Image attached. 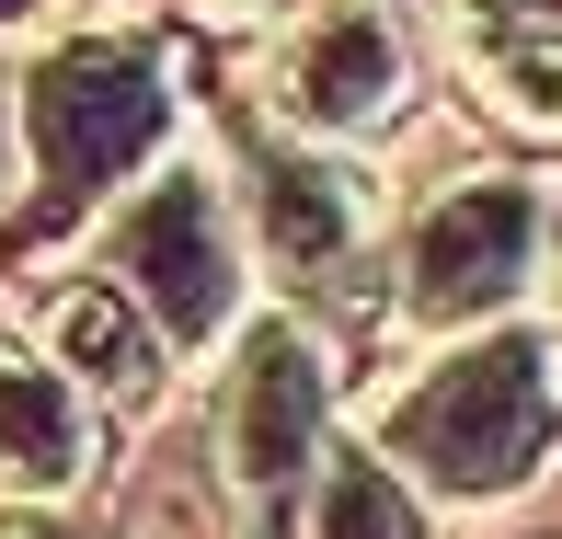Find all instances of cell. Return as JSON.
<instances>
[{"label":"cell","instance_id":"1","mask_svg":"<svg viewBox=\"0 0 562 539\" xmlns=\"http://www.w3.org/2000/svg\"><path fill=\"white\" fill-rule=\"evenodd\" d=\"M562 436V368L540 333L494 322L471 345H448L425 379H402V402L379 414V459L437 505H505L540 482Z\"/></svg>","mask_w":562,"mask_h":539},{"label":"cell","instance_id":"2","mask_svg":"<svg viewBox=\"0 0 562 539\" xmlns=\"http://www.w3.org/2000/svg\"><path fill=\"white\" fill-rule=\"evenodd\" d=\"M241 252L252 242L229 218V184L207 161H184V149L161 172H138L104 218V276L149 311L161 356H229L241 345V322H252V265Z\"/></svg>","mask_w":562,"mask_h":539},{"label":"cell","instance_id":"3","mask_svg":"<svg viewBox=\"0 0 562 539\" xmlns=\"http://www.w3.org/2000/svg\"><path fill=\"white\" fill-rule=\"evenodd\" d=\"M12 126H23V149L46 172V218H81V207H104L138 172L172 161L161 149L172 138V81L138 46L81 35V46H58V58H35L12 81Z\"/></svg>","mask_w":562,"mask_h":539},{"label":"cell","instance_id":"4","mask_svg":"<svg viewBox=\"0 0 562 539\" xmlns=\"http://www.w3.org/2000/svg\"><path fill=\"white\" fill-rule=\"evenodd\" d=\"M540 207L551 195L528 172H482V184H448L437 207L402 229V333L425 345H471L540 288Z\"/></svg>","mask_w":562,"mask_h":539},{"label":"cell","instance_id":"5","mask_svg":"<svg viewBox=\"0 0 562 539\" xmlns=\"http://www.w3.org/2000/svg\"><path fill=\"white\" fill-rule=\"evenodd\" d=\"M322 448H334V356H322L311 322H241V345H229V379H218V471L241 505H288L299 482L322 471Z\"/></svg>","mask_w":562,"mask_h":539},{"label":"cell","instance_id":"6","mask_svg":"<svg viewBox=\"0 0 562 539\" xmlns=\"http://www.w3.org/2000/svg\"><path fill=\"white\" fill-rule=\"evenodd\" d=\"M265 92L288 115V138H311V149L379 138L414 104V23H402V0H311L288 23V46H276Z\"/></svg>","mask_w":562,"mask_h":539},{"label":"cell","instance_id":"7","mask_svg":"<svg viewBox=\"0 0 562 539\" xmlns=\"http://www.w3.org/2000/svg\"><path fill=\"white\" fill-rule=\"evenodd\" d=\"M241 207H252V252H265L276 276H299V288H334L345 252L368 242V195H356V172L334 161V149H311V138H299V149L288 138L252 149Z\"/></svg>","mask_w":562,"mask_h":539},{"label":"cell","instance_id":"8","mask_svg":"<svg viewBox=\"0 0 562 539\" xmlns=\"http://www.w3.org/2000/svg\"><path fill=\"white\" fill-rule=\"evenodd\" d=\"M35 356L81 402H115V414H138V402L161 391V333H149V311L115 288V276H69V288H46Z\"/></svg>","mask_w":562,"mask_h":539},{"label":"cell","instance_id":"9","mask_svg":"<svg viewBox=\"0 0 562 539\" xmlns=\"http://www.w3.org/2000/svg\"><path fill=\"white\" fill-rule=\"evenodd\" d=\"M92 482V414L46 356H0V494L58 505Z\"/></svg>","mask_w":562,"mask_h":539},{"label":"cell","instance_id":"10","mask_svg":"<svg viewBox=\"0 0 562 539\" xmlns=\"http://www.w3.org/2000/svg\"><path fill=\"white\" fill-rule=\"evenodd\" d=\"M471 92L517 126V138H562V12L482 23L471 35Z\"/></svg>","mask_w":562,"mask_h":539},{"label":"cell","instance_id":"11","mask_svg":"<svg viewBox=\"0 0 562 539\" xmlns=\"http://www.w3.org/2000/svg\"><path fill=\"white\" fill-rule=\"evenodd\" d=\"M311 539H425V494H414L379 448H322Z\"/></svg>","mask_w":562,"mask_h":539},{"label":"cell","instance_id":"12","mask_svg":"<svg viewBox=\"0 0 562 539\" xmlns=\"http://www.w3.org/2000/svg\"><path fill=\"white\" fill-rule=\"evenodd\" d=\"M540 288H551V311H562V184H551V207H540Z\"/></svg>","mask_w":562,"mask_h":539},{"label":"cell","instance_id":"13","mask_svg":"<svg viewBox=\"0 0 562 539\" xmlns=\"http://www.w3.org/2000/svg\"><path fill=\"white\" fill-rule=\"evenodd\" d=\"M0 539H104V528H81V517H12Z\"/></svg>","mask_w":562,"mask_h":539},{"label":"cell","instance_id":"14","mask_svg":"<svg viewBox=\"0 0 562 539\" xmlns=\"http://www.w3.org/2000/svg\"><path fill=\"white\" fill-rule=\"evenodd\" d=\"M528 12H540V0H459V23H471V35H482V23H528Z\"/></svg>","mask_w":562,"mask_h":539},{"label":"cell","instance_id":"15","mask_svg":"<svg viewBox=\"0 0 562 539\" xmlns=\"http://www.w3.org/2000/svg\"><path fill=\"white\" fill-rule=\"evenodd\" d=\"M218 23H252V12H288V0H207Z\"/></svg>","mask_w":562,"mask_h":539},{"label":"cell","instance_id":"16","mask_svg":"<svg viewBox=\"0 0 562 539\" xmlns=\"http://www.w3.org/2000/svg\"><path fill=\"white\" fill-rule=\"evenodd\" d=\"M0 161H12V81H0Z\"/></svg>","mask_w":562,"mask_h":539}]
</instances>
